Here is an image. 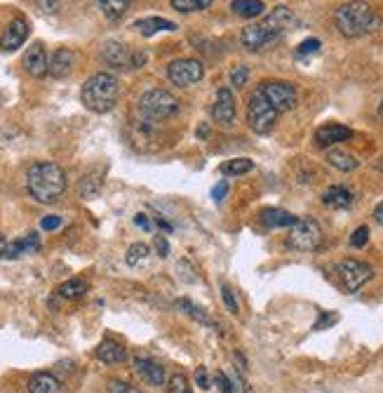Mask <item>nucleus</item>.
<instances>
[{"label": "nucleus", "instance_id": "1", "mask_svg": "<svg viewBox=\"0 0 383 393\" xmlns=\"http://www.w3.org/2000/svg\"><path fill=\"white\" fill-rule=\"evenodd\" d=\"M294 21L296 19H294V15H292V10L280 5V8H275L271 15L266 17V19L244 26L240 40L249 52L266 50L268 45H273L275 40L283 38V35L294 26Z\"/></svg>", "mask_w": 383, "mask_h": 393}, {"label": "nucleus", "instance_id": "2", "mask_svg": "<svg viewBox=\"0 0 383 393\" xmlns=\"http://www.w3.org/2000/svg\"><path fill=\"white\" fill-rule=\"evenodd\" d=\"M26 189L33 200L52 205L66 191V172L57 163H35L26 172Z\"/></svg>", "mask_w": 383, "mask_h": 393}, {"label": "nucleus", "instance_id": "3", "mask_svg": "<svg viewBox=\"0 0 383 393\" xmlns=\"http://www.w3.org/2000/svg\"><path fill=\"white\" fill-rule=\"evenodd\" d=\"M334 24H337L339 33L346 38H360L376 31L381 26V17L376 15L374 8L364 0H353L346 3L334 12Z\"/></svg>", "mask_w": 383, "mask_h": 393}, {"label": "nucleus", "instance_id": "4", "mask_svg": "<svg viewBox=\"0 0 383 393\" xmlns=\"http://www.w3.org/2000/svg\"><path fill=\"white\" fill-rule=\"evenodd\" d=\"M118 94H121V82L113 73H94L92 78L85 80L80 92V99L85 109L92 113H109L116 109Z\"/></svg>", "mask_w": 383, "mask_h": 393}, {"label": "nucleus", "instance_id": "5", "mask_svg": "<svg viewBox=\"0 0 383 393\" xmlns=\"http://www.w3.org/2000/svg\"><path fill=\"white\" fill-rule=\"evenodd\" d=\"M136 109H139V116L146 123H160V121H167V118L177 116L181 104H179L175 94L167 90H148L139 97Z\"/></svg>", "mask_w": 383, "mask_h": 393}, {"label": "nucleus", "instance_id": "6", "mask_svg": "<svg viewBox=\"0 0 383 393\" xmlns=\"http://www.w3.org/2000/svg\"><path fill=\"white\" fill-rule=\"evenodd\" d=\"M334 273H337L341 288L346 292H357L362 285H367L374 278V269L367 264V261L360 259H341L337 266H334Z\"/></svg>", "mask_w": 383, "mask_h": 393}, {"label": "nucleus", "instance_id": "7", "mask_svg": "<svg viewBox=\"0 0 383 393\" xmlns=\"http://www.w3.org/2000/svg\"><path fill=\"white\" fill-rule=\"evenodd\" d=\"M247 123L256 134H268L278 123V111L271 106V101L263 97L261 90L252 92L247 104Z\"/></svg>", "mask_w": 383, "mask_h": 393}, {"label": "nucleus", "instance_id": "8", "mask_svg": "<svg viewBox=\"0 0 383 393\" xmlns=\"http://www.w3.org/2000/svg\"><path fill=\"white\" fill-rule=\"evenodd\" d=\"M290 247L299 250V252H313L322 243V229L313 217H299L296 224L292 226L290 238H287Z\"/></svg>", "mask_w": 383, "mask_h": 393}, {"label": "nucleus", "instance_id": "9", "mask_svg": "<svg viewBox=\"0 0 383 393\" xmlns=\"http://www.w3.org/2000/svg\"><path fill=\"white\" fill-rule=\"evenodd\" d=\"M101 59L113 69H141L146 64V52H132L127 45L109 40L101 47Z\"/></svg>", "mask_w": 383, "mask_h": 393}, {"label": "nucleus", "instance_id": "10", "mask_svg": "<svg viewBox=\"0 0 383 393\" xmlns=\"http://www.w3.org/2000/svg\"><path fill=\"white\" fill-rule=\"evenodd\" d=\"M263 97L271 101V106L278 113L292 111L296 106V87L285 80H268L259 87Z\"/></svg>", "mask_w": 383, "mask_h": 393}, {"label": "nucleus", "instance_id": "11", "mask_svg": "<svg viewBox=\"0 0 383 393\" xmlns=\"http://www.w3.org/2000/svg\"><path fill=\"white\" fill-rule=\"evenodd\" d=\"M167 76H170V80L175 82V85L190 87L202 80L205 67H202L197 59H175V62L167 67Z\"/></svg>", "mask_w": 383, "mask_h": 393}, {"label": "nucleus", "instance_id": "12", "mask_svg": "<svg viewBox=\"0 0 383 393\" xmlns=\"http://www.w3.org/2000/svg\"><path fill=\"white\" fill-rule=\"evenodd\" d=\"M235 97H233L231 87H221L217 92V101H214L212 106V118L217 121L219 125H224V128H231L233 123H235Z\"/></svg>", "mask_w": 383, "mask_h": 393}, {"label": "nucleus", "instance_id": "13", "mask_svg": "<svg viewBox=\"0 0 383 393\" xmlns=\"http://www.w3.org/2000/svg\"><path fill=\"white\" fill-rule=\"evenodd\" d=\"M24 69H26L33 78H43V76L50 73V59H47V50L40 40H35L26 50V55H24Z\"/></svg>", "mask_w": 383, "mask_h": 393}, {"label": "nucleus", "instance_id": "14", "mask_svg": "<svg viewBox=\"0 0 383 393\" xmlns=\"http://www.w3.org/2000/svg\"><path fill=\"white\" fill-rule=\"evenodd\" d=\"M28 38V24L26 19H15L5 28V33L0 35V50L3 52H15L26 43Z\"/></svg>", "mask_w": 383, "mask_h": 393}, {"label": "nucleus", "instance_id": "15", "mask_svg": "<svg viewBox=\"0 0 383 393\" xmlns=\"http://www.w3.org/2000/svg\"><path fill=\"white\" fill-rule=\"evenodd\" d=\"M353 137L350 128H346V125H339V123H327L318 128V132H315V144L320 148H329L334 144H341V141H348Z\"/></svg>", "mask_w": 383, "mask_h": 393}, {"label": "nucleus", "instance_id": "16", "mask_svg": "<svg viewBox=\"0 0 383 393\" xmlns=\"http://www.w3.org/2000/svg\"><path fill=\"white\" fill-rule=\"evenodd\" d=\"M134 370L148 386H165L167 374H165V367L160 365V363H155L151 358H136Z\"/></svg>", "mask_w": 383, "mask_h": 393}, {"label": "nucleus", "instance_id": "17", "mask_svg": "<svg viewBox=\"0 0 383 393\" xmlns=\"http://www.w3.org/2000/svg\"><path fill=\"white\" fill-rule=\"evenodd\" d=\"M38 250H40V236L38 234H26L24 238H19V241L8 243L0 257H3V259H17V257H21V254L38 252Z\"/></svg>", "mask_w": 383, "mask_h": 393}, {"label": "nucleus", "instance_id": "18", "mask_svg": "<svg viewBox=\"0 0 383 393\" xmlns=\"http://www.w3.org/2000/svg\"><path fill=\"white\" fill-rule=\"evenodd\" d=\"M73 64H75L73 52H71L69 47H59V50L50 59V76H52V78H57V80L69 78L71 71H73Z\"/></svg>", "mask_w": 383, "mask_h": 393}, {"label": "nucleus", "instance_id": "19", "mask_svg": "<svg viewBox=\"0 0 383 393\" xmlns=\"http://www.w3.org/2000/svg\"><path fill=\"white\" fill-rule=\"evenodd\" d=\"M94 353H97V358L101 363H106V365H118V363L127 360V351H125L123 344H118L116 339H104Z\"/></svg>", "mask_w": 383, "mask_h": 393}, {"label": "nucleus", "instance_id": "20", "mask_svg": "<svg viewBox=\"0 0 383 393\" xmlns=\"http://www.w3.org/2000/svg\"><path fill=\"white\" fill-rule=\"evenodd\" d=\"M28 393H62L64 386L52 372H35L26 384Z\"/></svg>", "mask_w": 383, "mask_h": 393}, {"label": "nucleus", "instance_id": "21", "mask_svg": "<svg viewBox=\"0 0 383 393\" xmlns=\"http://www.w3.org/2000/svg\"><path fill=\"white\" fill-rule=\"evenodd\" d=\"M353 193L346 186H329L325 193H322V202L332 210H348L353 205Z\"/></svg>", "mask_w": 383, "mask_h": 393}, {"label": "nucleus", "instance_id": "22", "mask_svg": "<svg viewBox=\"0 0 383 393\" xmlns=\"http://www.w3.org/2000/svg\"><path fill=\"white\" fill-rule=\"evenodd\" d=\"M294 214H290L287 210H278V207H266V210H261V222L263 226H268V229H285V226H294L296 224Z\"/></svg>", "mask_w": 383, "mask_h": 393}, {"label": "nucleus", "instance_id": "23", "mask_svg": "<svg viewBox=\"0 0 383 393\" xmlns=\"http://www.w3.org/2000/svg\"><path fill=\"white\" fill-rule=\"evenodd\" d=\"M134 28L148 38V35H155L158 31H177V24L170 19H163V17H146V19L136 21Z\"/></svg>", "mask_w": 383, "mask_h": 393}, {"label": "nucleus", "instance_id": "24", "mask_svg": "<svg viewBox=\"0 0 383 393\" xmlns=\"http://www.w3.org/2000/svg\"><path fill=\"white\" fill-rule=\"evenodd\" d=\"M177 308L184 315H188L190 320H195V323H200V325H205V327H217V323H214L212 315H209L205 308L197 306V304H193L190 299H179L177 302Z\"/></svg>", "mask_w": 383, "mask_h": 393}, {"label": "nucleus", "instance_id": "25", "mask_svg": "<svg viewBox=\"0 0 383 393\" xmlns=\"http://www.w3.org/2000/svg\"><path fill=\"white\" fill-rule=\"evenodd\" d=\"M327 163L332 165V168H337L339 172H353V170H357L360 160H357L355 156H350V153H346V151L332 148V151L327 153Z\"/></svg>", "mask_w": 383, "mask_h": 393}, {"label": "nucleus", "instance_id": "26", "mask_svg": "<svg viewBox=\"0 0 383 393\" xmlns=\"http://www.w3.org/2000/svg\"><path fill=\"white\" fill-rule=\"evenodd\" d=\"M231 10L235 12L238 17H244V19H256V17L263 15L266 5L261 0H233Z\"/></svg>", "mask_w": 383, "mask_h": 393}, {"label": "nucleus", "instance_id": "27", "mask_svg": "<svg viewBox=\"0 0 383 393\" xmlns=\"http://www.w3.org/2000/svg\"><path fill=\"white\" fill-rule=\"evenodd\" d=\"M97 3V8L104 12L106 19H121V17L125 15V12L130 10L132 0H94Z\"/></svg>", "mask_w": 383, "mask_h": 393}, {"label": "nucleus", "instance_id": "28", "mask_svg": "<svg viewBox=\"0 0 383 393\" xmlns=\"http://www.w3.org/2000/svg\"><path fill=\"white\" fill-rule=\"evenodd\" d=\"M57 292H59V297H64V299H80V297H85V292H87V283L82 281V278H71V281H66V283H62L57 288Z\"/></svg>", "mask_w": 383, "mask_h": 393}, {"label": "nucleus", "instance_id": "29", "mask_svg": "<svg viewBox=\"0 0 383 393\" xmlns=\"http://www.w3.org/2000/svg\"><path fill=\"white\" fill-rule=\"evenodd\" d=\"M254 170V160L249 158H233L229 163L221 165V175L224 177H240Z\"/></svg>", "mask_w": 383, "mask_h": 393}, {"label": "nucleus", "instance_id": "30", "mask_svg": "<svg viewBox=\"0 0 383 393\" xmlns=\"http://www.w3.org/2000/svg\"><path fill=\"white\" fill-rule=\"evenodd\" d=\"M101 184H104V180H101L99 175H87L82 177L80 184H78V193H80V198H97L99 191H101Z\"/></svg>", "mask_w": 383, "mask_h": 393}, {"label": "nucleus", "instance_id": "31", "mask_svg": "<svg viewBox=\"0 0 383 393\" xmlns=\"http://www.w3.org/2000/svg\"><path fill=\"white\" fill-rule=\"evenodd\" d=\"M148 254H151V247L146 243H132L125 254V261H127V266H141L148 259Z\"/></svg>", "mask_w": 383, "mask_h": 393}, {"label": "nucleus", "instance_id": "32", "mask_svg": "<svg viewBox=\"0 0 383 393\" xmlns=\"http://www.w3.org/2000/svg\"><path fill=\"white\" fill-rule=\"evenodd\" d=\"M177 276L181 283H188V285H195L197 283V276H195V269L188 259H179L177 261Z\"/></svg>", "mask_w": 383, "mask_h": 393}, {"label": "nucleus", "instance_id": "33", "mask_svg": "<svg viewBox=\"0 0 383 393\" xmlns=\"http://www.w3.org/2000/svg\"><path fill=\"white\" fill-rule=\"evenodd\" d=\"M167 393H193L190 391V384L186 379V374L177 372L170 377V382H167Z\"/></svg>", "mask_w": 383, "mask_h": 393}, {"label": "nucleus", "instance_id": "34", "mask_svg": "<svg viewBox=\"0 0 383 393\" xmlns=\"http://www.w3.org/2000/svg\"><path fill=\"white\" fill-rule=\"evenodd\" d=\"M221 297H224L226 308H229L233 315L240 313V304H238V297H235V292H233V290L229 288V285H221Z\"/></svg>", "mask_w": 383, "mask_h": 393}, {"label": "nucleus", "instance_id": "35", "mask_svg": "<svg viewBox=\"0 0 383 393\" xmlns=\"http://www.w3.org/2000/svg\"><path fill=\"white\" fill-rule=\"evenodd\" d=\"M320 40L318 38H308L303 40L301 45L296 47V57H308V55H315V52H320Z\"/></svg>", "mask_w": 383, "mask_h": 393}, {"label": "nucleus", "instance_id": "36", "mask_svg": "<svg viewBox=\"0 0 383 393\" xmlns=\"http://www.w3.org/2000/svg\"><path fill=\"white\" fill-rule=\"evenodd\" d=\"M247 78H249V69L242 67V64L231 71V85L233 87H242L244 82H247Z\"/></svg>", "mask_w": 383, "mask_h": 393}, {"label": "nucleus", "instance_id": "37", "mask_svg": "<svg viewBox=\"0 0 383 393\" xmlns=\"http://www.w3.org/2000/svg\"><path fill=\"white\" fill-rule=\"evenodd\" d=\"M367 241H369V229H367V226H360V229L353 231V236H350V245L353 247H364V245H367Z\"/></svg>", "mask_w": 383, "mask_h": 393}, {"label": "nucleus", "instance_id": "38", "mask_svg": "<svg viewBox=\"0 0 383 393\" xmlns=\"http://www.w3.org/2000/svg\"><path fill=\"white\" fill-rule=\"evenodd\" d=\"M217 384H219L221 393H238V386L231 382L226 372H217Z\"/></svg>", "mask_w": 383, "mask_h": 393}, {"label": "nucleus", "instance_id": "39", "mask_svg": "<svg viewBox=\"0 0 383 393\" xmlns=\"http://www.w3.org/2000/svg\"><path fill=\"white\" fill-rule=\"evenodd\" d=\"M170 3H172V8H175L177 12H184V15H188V12H195V10H200V8H197L195 0H170Z\"/></svg>", "mask_w": 383, "mask_h": 393}, {"label": "nucleus", "instance_id": "40", "mask_svg": "<svg viewBox=\"0 0 383 393\" xmlns=\"http://www.w3.org/2000/svg\"><path fill=\"white\" fill-rule=\"evenodd\" d=\"M153 245H155V252L160 254V257H170V243H167V238L163 234H158L155 236V241H153Z\"/></svg>", "mask_w": 383, "mask_h": 393}, {"label": "nucleus", "instance_id": "41", "mask_svg": "<svg viewBox=\"0 0 383 393\" xmlns=\"http://www.w3.org/2000/svg\"><path fill=\"white\" fill-rule=\"evenodd\" d=\"M134 224L139 226V229H143V231H153V226H155V222H153L151 217H148L146 212L134 214Z\"/></svg>", "mask_w": 383, "mask_h": 393}, {"label": "nucleus", "instance_id": "42", "mask_svg": "<svg viewBox=\"0 0 383 393\" xmlns=\"http://www.w3.org/2000/svg\"><path fill=\"white\" fill-rule=\"evenodd\" d=\"M195 384L200 386L202 391L212 389V384H209V374H207L205 367H197V370H195Z\"/></svg>", "mask_w": 383, "mask_h": 393}, {"label": "nucleus", "instance_id": "43", "mask_svg": "<svg viewBox=\"0 0 383 393\" xmlns=\"http://www.w3.org/2000/svg\"><path fill=\"white\" fill-rule=\"evenodd\" d=\"M109 393H141V391L134 389V386H130V384H125V382H111Z\"/></svg>", "mask_w": 383, "mask_h": 393}, {"label": "nucleus", "instance_id": "44", "mask_svg": "<svg viewBox=\"0 0 383 393\" xmlns=\"http://www.w3.org/2000/svg\"><path fill=\"white\" fill-rule=\"evenodd\" d=\"M337 320H339V315H337V313H322V318L313 325V330H325V327L334 325V323H337Z\"/></svg>", "mask_w": 383, "mask_h": 393}, {"label": "nucleus", "instance_id": "45", "mask_svg": "<svg viewBox=\"0 0 383 393\" xmlns=\"http://www.w3.org/2000/svg\"><path fill=\"white\" fill-rule=\"evenodd\" d=\"M45 231H55L62 226V217H57V214H50V217H43V222H40Z\"/></svg>", "mask_w": 383, "mask_h": 393}, {"label": "nucleus", "instance_id": "46", "mask_svg": "<svg viewBox=\"0 0 383 393\" xmlns=\"http://www.w3.org/2000/svg\"><path fill=\"white\" fill-rule=\"evenodd\" d=\"M226 191H229V184H226V182H221V184H217V186H214V191H212V195H214V200H224V195H226Z\"/></svg>", "mask_w": 383, "mask_h": 393}, {"label": "nucleus", "instance_id": "47", "mask_svg": "<svg viewBox=\"0 0 383 393\" xmlns=\"http://www.w3.org/2000/svg\"><path fill=\"white\" fill-rule=\"evenodd\" d=\"M40 8H43L45 12H57L59 0H40Z\"/></svg>", "mask_w": 383, "mask_h": 393}, {"label": "nucleus", "instance_id": "48", "mask_svg": "<svg viewBox=\"0 0 383 393\" xmlns=\"http://www.w3.org/2000/svg\"><path fill=\"white\" fill-rule=\"evenodd\" d=\"M374 219H376V224L383 226V202H379V205L374 207Z\"/></svg>", "mask_w": 383, "mask_h": 393}, {"label": "nucleus", "instance_id": "49", "mask_svg": "<svg viewBox=\"0 0 383 393\" xmlns=\"http://www.w3.org/2000/svg\"><path fill=\"white\" fill-rule=\"evenodd\" d=\"M195 3H197V8H200V10H207L209 5H212V0H195Z\"/></svg>", "mask_w": 383, "mask_h": 393}, {"label": "nucleus", "instance_id": "50", "mask_svg": "<svg viewBox=\"0 0 383 393\" xmlns=\"http://www.w3.org/2000/svg\"><path fill=\"white\" fill-rule=\"evenodd\" d=\"M5 245H8V243H5V238H3V234H0V254H3V250H5Z\"/></svg>", "mask_w": 383, "mask_h": 393}, {"label": "nucleus", "instance_id": "51", "mask_svg": "<svg viewBox=\"0 0 383 393\" xmlns=\"http://www.w3.org/2000/svg\"><path fill=\"white\" fill-rule=\"evenodd\" d=\"M379 116H381V121H383V101L379 104Z\"/></svg>", "mask_w": 383, "mask_h": 393}]
</instances>
